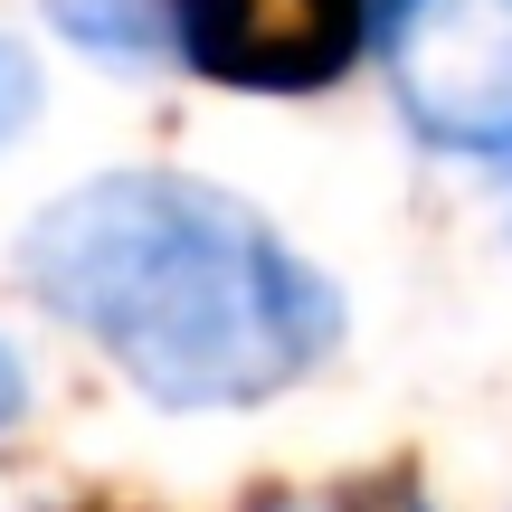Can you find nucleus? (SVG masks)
<instances>
[{
    "mask_svg": "<svg viewBox=\"0 0 512 512\" xmlns=\"http://www.w3.org/2000/svg\"><path fill=\"white\" fill-rule=\"evenodd\" d=\"M19 285L152 408H256L332 361L342 294L275 219L181 171H105L29 219Z\"/></svg>",
    "mask_w": 512,
    "mask_h": 512,
    "instance_id": "nucleus-1",
    "label": "nucleus"
},
{
    "mask_svg": "<svg viewBox=\"0 0 512 512\" xmlns=\"http://www.w3.org/2000/svg\"><path fill=\"white\" fill-rule=\"evenodd\" d=\"M19 418H29V370H19V351L0 342V437H10Z\"/></svg>",
    "mask_w": 512,
    "mask_h": 512,
    "instance_id": "nucleus-6",
    "label": "nucleus"
},
{
    "mask_svg": "<svg viewBox=\"0 0 512 512\" xmlns=\"http://www.w3.org/2000/svg\"><path fill=\"white\" fill-rule=\"evenodd\" d=\"M29 105H38V76H29V57L0 38V143H10L19 124H29Z\"/></svg>",
    "mask_w": 512,
    "mask_h": 512,
    "instance_id": "nucleus-5",
    "label": "nucleus"
},
{
    "mask_svg": "<svg viewBox=\"0 0 512 512\" xmlns=\"http://www.w3.org/2000/svg\"><path fill=\"white\" fill-rule=\"evenodd\" d=\"M266 512H342V503H266Z\"/></svg>",
    "mask_w": 512,
    "mask_h": 512,
    "instance_id": "nucleus-7",
    "label": "nucleus"
},
{
    "mask_svg": "<svg viewBox=\"0 0 512 512\" xmlns=\"http://www.w3.org/2000/svg\"><path fill=\"white\" fill-rule=\"evenodd\" d=\"M380 57L437 152L512 162V0H389Z\"/></svg>",
    "mask_w": 512,
    "mask_h": 512,
    "instance_id": "nucleus-2",
    "label": "nucleus"
},
{
    "mask_svg": "<svg viewBox=\"0 0 512 512\" xmlns=\"http://www.w3.org/2000/svg\"><path fill=\"white\" fill-rule=\"evenodd\" d=\"M171 57L238 95H323L361 57L370 0H162Z\"/></svg>",
    "mask_w": 512,
    "mask_h": 512,
    "instance_id": "nucleus-3",
    "label": "nucleus"
},
{
    "mask_svg": "<svg viewBox=\"0 0 512 512\" xmlns=\"http://www.w3.org/2000/svg\"><path fill=\"white\" fill-rule=\"evenodd\" d=\"M48 19H57L86 57H124V67H143V57L171 48L162 0H48Z\"/></svg>",
    "mask_w": 512,
    "mask_h": 512,
    "instance_id": "nucleus-4",
    "label": "nucleus"
}]
</instances>
